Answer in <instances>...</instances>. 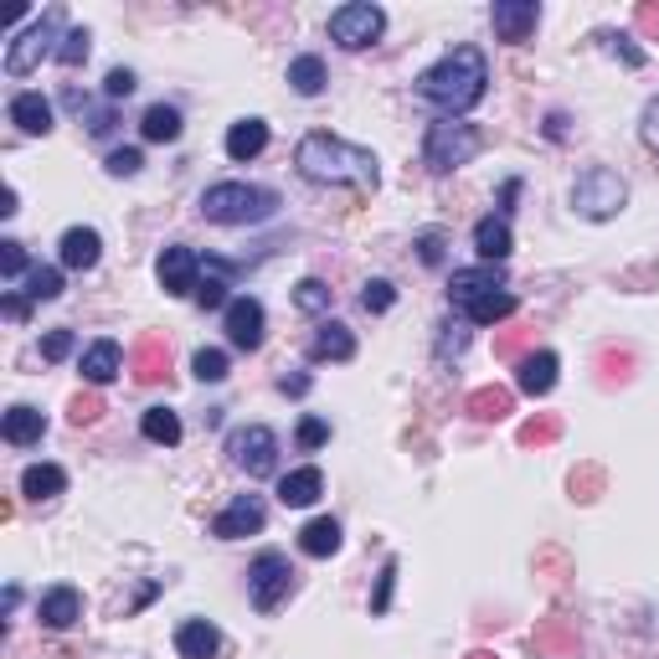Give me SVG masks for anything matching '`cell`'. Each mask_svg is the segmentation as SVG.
Returning <instances> with one entry per match:
<instances>
[{
	"label": "cell",
	"instance_id": "7402d4cb",
	"mask_svg": "<svg viewBox=\"0 0 659 659\" xmlns=\"http://www.w3.org/2000/svg\"><path fill=\"white\" fill-rule=\"evenodd\" d=\"M119 371H124V350H119V340H94V346L83 350V382H88V387H109Z\"/></svg>",
	"mask_w": 659,
	"mask_h": 659
},
{
	"label": "cell",
	"instance_id": "8fae6325",
	"mask_svg": "<svg viewBox=\"0 0 659 659\" xmlns=\"http://www.w3.org/2000/svg\"><path fill=\"white\" fill-rule=\"evenodd\" d=\"M489 26H495L500 41L521 47V41H531V32L542 26V5H536V0H495V5H489Z\"/></svg>",
	"mask_w": 659,
	"mask_h": 659
},
{
	"label": "cell",
	"instance_id": "db71d44e",
	"mask_svg": "<svg viewBox=\"0 0 659 659\" xmlns=\"http://www.w3.org/2000/svg\"><path fill=\"white\" fill-rule=\"evenodd\" d=\"M551 433H557V423H525V427H521V438H525V444H546Z\"/></svg>",
	"mask_w": 659,
	"mask_h": 659
},
{
	"label": "cell",
	"instance_id": "681fc988",
	"mask_svg": "<svg viewBox=\"0 0 659 659\" xmlns=\"http://www.w3.org/2000/svg\"><path fill=\"white\" fill-rule=\"evenodd\" d=\"M114 124H119L114 109H94V114H88V135H98V139L114 135Z\"/></svg>",
	"mask_w": 659,
	"mask_h": 659
},
{
	"label": "cell",
	"instance_id": "f35d334b",
	"mask_svg": "<svg viewBox=\"0 0 659 659\" xmlns=\"http://www.w3.org/2000/svg\"><path fill=\"white\" fill-rule=\"evenodd\" d=\"M294 438H299V448H304V453H314V448L330 444V423H325V418H314V412H304V418H299V427H294Z\"/></svg>",
	"mask_w": 659,
	"mask_h": 659
},
{
	"label": "cell",
	"instance_id": "f546056e",
	"mask_svg": "<svg viewBox=\"0 0 659 659\" xmlns=\"http://www.w3.org/2000/svg\"><path fill=\"white\" fill-rule=\"evenodd\" d=\"M139 135L156 139V145H171V139H181V114H175L171 103H150L145 119H139Z\"/></svg>",
	"mask_w": 659,
	"mask_h": 659
},
{
	"label": "cell",
	"instance_id": "7c38bea8",
	"mask_svg": "<svg viewBox=\"0 0 659 659\" xmlns=\"http://www.w3.org/2000/svg\"><path fill=\"white\" fill-rule=\"evenodd\" d=\"M263 521H269L263 495H237V500L212 521V536H222V542H243V536H258Z\"/></svg>",
	"mask_w": 659,
	"mask_h": 659
},
{
	"label": "cell",
	"instance_id": "e575fe53",
	"mask_svg": "<svg viewBox=\"0 0 659 659\" xmlns=\"http://www.w3.org/2000/svg\"><path fill=\"white\" fill-rule=\"evenodd\" d=\"M88 52H94V37H88V26H73V32H62V41H58V62H62V67H78V62H88Z\"/></svg>",
	"mask_w": 659,
	"mask_h": 659
},
{
	"label": "cell",
	"instance_id": "8d00e7d4",
	"mask_svg": "<svg viewBox=\"0 0 659 659\" xmlns=\"http://www.w3.org/2000/svg\"><path fill=\"white\" fill-rule=\"evenodd\" d=\"M227 366H233V361H227V350H216V346H201L191 356V371L201 376V382H227Z\"/></svg>",
	"mask_w": 659,
	"mask_h": 659
},
{
	"label": "cell",
	"instance_id": "9a60e30c",
	"mask_svg": "<svg viewBox=\"0 0 659 659\" xmlns=\"http://www.w3.org/2000/svg\"><path fill=\"white\" fill-rule=\"evenodd\" d=\"M37 619L47 623V629H73V623L83 619V593L78 587H67V582L47 587V593L37 598Z\"/></svg>",
	"mask_w": 659,
	"mask_h": 659
},
{
	"label": "cell",
	"instance_id": "83f0119b",
	"mask_svg": "<svg viewBox=\"0 0 659 659\" xmlns=\"http://www.w3.org/2000/svg\"><path fill=\"white\" fill-rule=\"evenodd\" d=\"M515 310H521V299L510 289H495V294H485V299L464 304V320L469 325H500V320H510Z\"/></svg>",
	"mask_w": 659,
	"mask_h": 659
},
{
	"label": "cell",
	"instance_id": "1f68e13d",
	"mask_svg": "<svg viewBox=\"0 0 659 659\" xmlns=\"http://www.w3.org/2000/svg\"><path fill=\"white\" fill-rule=\"evenodd\" d=\"M469 412H474L480 423H500L505 412H510V391H500V387H480L474 397H469Z\"/></svg>",
	"mask_w": 659,
	"mask_h": 659
},
{
	"label": "cell",
	"instance_id": "9f6ffc18",
	"mask_svg": "<svg viewBox=\"0 0 659 659\" xmlns=\"http://www.w3.org/2000/svg\"><path fill=\"white\" fill-rule=\"evenodd\" d=\"M639 26L644 32H659V5H639Z\"/></svg>",
	"mask_w": 659,
	"mask_h": 659
},
{
	"label": "cell",
	"instance_id": "4fadbf2b",
	"mask_svg": "<svg viewBox=\"0 0 659 659\" xmlns=\"http://www.w3.org/2000/svg\"><path fill=\"white\" fill-rule=\"evenodd\" d=\"M156 278L165 294H196V284H201V258H196V248H186V243H175V248L160 252L156 263Z\"/></svg>",
	"mask_w": 659,
	"mask_h": 659
},
{
	"label": "cell",
	"instance_id": "11a10c76",
	"mask_svg": "<svg viewBox=\"0 0 659 659\" xmlns=\"http://www.w3.org/2000/svg\"><path fill=\"white\" fill-rule=\"evenodd\" d=\"M5 314H11V320H26V314H32V299H21V294H5Z\"/></svg>",
	"mask_w": 659,
	"mask_h": 659
},
{
	"label": "cell",
	"instance_id": "603a6c76",
	"mask_svg": "<svg viewBox=\"0 0 659 659\" xmlns=\"http://www.w3.org/2000/svg\"><path fill=\"white\" fill-rule=\"evenodd\" d=\"M263 150H269V124H263V119H237L233 129H227V160L248 165V160H258Z\"/></svg>",
	"mask_w": 659,
	"mask_h": 659
},
{
	"label": "cell",
	"instance_id": "680465c9",
	"mask_svg": "<svg viewBox=\"0 0 659 659\" xmlns=\"http://www.w3.org/2000/svg\"><path fill=\"white\" fill-rule=\"evenodd\" d=\"M469 659H495V655H469Z\"/></svg>",
	"mask_w": 659,
	"mask_h": 659
},
{
	"label": "cell",
	"instance_id": "6da1fadb",
	"mask_svg": "<svg viewBox=\"0 0 659 659\" xmlns=\"http://www.w3.org/2000/svg\"><path fill=\"white\" fill-rule=\"evenodd\" d=\"M485 94H489V62L469 41L444 52L427 73H418V98L433 103V109H444V119H464Z\"/></svg>",
	"mask_w": 659,
	"mask_h": 659
},
{
	"label": "cell",
	"instance_id": "c3c4849f",
	"mask_svg": "<svg viewBox=\"0 0 659 659\" xmlns=\"http://www.w3.org/2000/svg\"><path fill=\"white\" fill-rule=\"evenodd\" d=\"M139 382H156L160 376V346H145L139 350V371H135Z\"/></svg>",
	"mask_w": 659,
	"mask_h": 659
},
{
	"label": "cell",
	"instance_id": "ac0fdd59",
	"mask_svg": "<svg viewBox=\"0 0 659 659\" xmlns=\"http://www.w3.org/2000/svg\"><path fill=\"white\" fill-rule=\"evenodd\" d=\"M320 495H325V474H320L314 464L289 469V474L278 480V500H284V510H310Z\"/></svg>",
	"mask_w": 659,
	"mask_h": 659
},
{
	"label": "cell",
	"instance_id": "f907efd6",
	"mask_svg": "<svg viewBox=\"0 0 659 659\" xmlns=\"http://www.w3.org/2000/svg\"><path fill=\"white\" fill-rule=\"evenodd\" d=\"M278 391H284V397H304V391H310V376H304V371H294V376H278Z\"/></svg>",
	"mask_w": 659,
	"mask_h": 659
},
{
	"label": "cell",
	"instance_id": "4dcf8cb0",
	"mask_svg": "<svg viewBox=\"0 0 659 659\" xmlns=\"http://www.w3.org/2000/svg\"><path fill=\"white\" fill-rule=\"evenodd\" d=\"M139 433H145L150 444L175 448V444H181V412H171V408H150L145 418H139Z\"/></svg>",
	"mask_w": 659,
	"mask_h": 659
},
{
	"label": "cell",
	"instance_id": "60d3db41",
	"mask_svg": "<svg viewBox=\"0 0 659 659\" xmlns=\"http://www.w3.org/2000/svg\"><path fill=\"white\" fill-rule=\"evenodd\" d=\"M73 346H78L73 330H52V335H41V361H67Z\"/></svg>",
	"mask_w": 659,
	"mask_h": 659
},
{
	"label": "cell",
	"instance_id": "ee69618b",
	"mask_svg": "<svg viewBox=\"0 0 659 659\" xmlns=\"http://www.w3.org/2000/svg\"><path fill=\"white\" fill-rule=\"evenodd\" d=\"M598 41L613 52V58H623V67H644V52L639 47H629V37H619V32H598Z\"/></svg>",
	"mask_w": 659,
	"mask_h": 659
},
{
	"label": "cell",
	"instance_id": "d590c367",
	"mask_svg": "<svg viewBox=\"0 0 659 659\" xmlns=\"http://www.w3.org/2000/svg\"><path fill=\"white\" fill-rule=\"evenodd\" d=\"M58 294H62V273L58 269H32L26 273V299H32V304H52Z\"/></svg>",
	"mask_w": 659,
	"mask_h": 659
},
{
	"label": "cell",
	"instance_id": "52a82bcc",
	"mask_svg": "<svg viewBox=\"0 0 659 659\" xmlns=\"http://www.w3.org/2000/svg\"><path fill=\"white\" fill-rule=\"evenodd\" d=\"M382 32H387V11L371 5V0H346V5L330 11V41L346 47V52H366V47H376Z\"/></svg>",
	"mask_w": 659,
	"mask_h": 659
},
{
	"label": "cell",
	"instance_id": "3957f363",
	"mask_svg": "<svg viewBox=\"0 0 659 659\" xmlns=\"http://www.w3.org/2000/svg\"><path fill=\"white\" fill-rule=\"evenodd\" d=\"M278 191L269 186H248V181H216L201 191V216L216 222V227H258V222H273L278 216Z\"/></svg>",
	"mask_w": 659,
	"mask_h": 659
},
{
	"label": "cell",
	"instance_id": "d4e9b609",
	"mask_svg": "<svg viewBox=\"0 0 659 659\" xmlns=\"http://www.w3.org/2000/svg\"><path fill=\"white\" fill-rule=\"evenodd\" d=\"M62 489H67V469H58V464L21 469V495H26V500H58Z\"/></svg>",
	"mask_w": 659,
	"mask_h": 659
},
{
	"label": "cell",
	"instance_id": "484cf974",
	"mask_svg": "<svg viewBox=\"0 0 659 659\" xmlns=\"http://www.w3.org/2000/svg\"><path fill=\"white\" fill-rule=\"evenodd\" d=\"M11 124L21 135H47L52 129V103L41 94H16L11 98Z\"/></svg>",
	"mask_w": 659,
	"mask_h": 659
},
{
	"label": "cell",
	"instance_id": "44dd1931",
	"mask_svg": "<svg viewBox=\"0 0 659 659\" xmlns=\"http://www.w3.org/2000/svg\"><path fill=\"white\" fill-rule=\"evenodd\" d=\"M41 433H47V418H41L37 408H26V402L5 408V418H0V438H5L11 448H32V444H41Z\"/></svg>",
	"mask_w": 659,
	"mask_h": 659
},
{
	"label": "cell",
	"instance_id": "2e32d148",
	"mask_svg": "<svg viewBox=\"0 0 659 659\" xmlns=\"http://www.w3.org/2000/svg\"><path fill=\"white\" fill-rule=\"evenodd\" d=\"M557 371H562L557 350H531V356H521V366H515V387L525 397H546V391L557 387Z\"/></svg>",
	"mask_w": 659,
	"mask_h": 659
},
{
	"label": "cell",
	"instance_id": "836d02e7",
	"mask_svg": "<svg viewBox=\"0 0 659 659\" xmlns=\"http://www.w3.org/2000/svg\"><path fill=\"white\" fill-rule=\"evenodd\" d=\"M196 304H201V310H227V304H233V299H227V273L201 269V284H196Z\"/></svg>",
	"mask_w": 659,
	"mask_h": 659
},
{
	"label": "cell",
	"instance_id": "816d5d0a",
	"mask_svg": "<svg viewBox=\"0 0 659 659\" xmlns=\"http://www.w3.org/2000/svg\"><path fill=\"white\" fill-rule=\"evenodd\" d=\"M98 412H103V408H98V397H78V402H73V423H94V418H98Z\"/></svg>",
	"mask_w": 659,
	"mask_h": 659
},
{
	"label": "cell",
	"instance_id": "f5cc1de1",
	"mask_svg": "<svg viewBox=\"0 0 659 659\" xmlns=\"http://www.w3.org/2000/svg\"><path fill=\"white\" fill-rule=\"evenodd\" d=\"M515 196H521V181H505V186H500V212H495V216H505V222H510V212H515Z\"/></svg>",
	"mask_w": 659,
	"mask_h": 659
},
{
	"label": "cell",
	"instance_id": "e0dca14e",
	"mask_svg": "<svg viewBox=\"0 0 659 659\" xmlns=\"http://www.w3.org/2000/svg\"><path fill=\"white\" fill-rule=\"evenodd\" d=\"M58 258H62V269H73V273L98 269V258H103V237H98L94 227H67L62 243H58Z\"/></svg>",
	"mask_w": 659,
	"mask_h": 659
},
{
	"label": "cell",
	"instance_id": "30bf717a",
	"mask_svg": "<svg viewBox=\"0 0 659 659\" xmlns=\"http://www.w3.org/2000/svg\"><path fill=\"white\" fill-rule=\"evenodd\" d=\"M222 325H227V340L252 356V350L263 346V335H269V314H263V304L252 294H237L233 304L222 310Z\"/></svg>",
	"mask_w": 659,
	"mask_h": 659
},
{
	"label": "cell",
	"instance_id": "bcb514c9",
	"mask_svg": "<svg viewBox=\"0 0 659 659\" xmlns=\"http://www.w3.org/2000/svg\"><path fill=\"white\" fill-rule=\"evenodd\" d=\"M103 94L114 98V103H119V98H129V94H135V73H129V67H114V73L103 78Z\"/></svg>",
	"mask_w": 659,
	"mask_h": 659
},
{
	"label": "cell",
	"instance_id": "4316f807",
	"mask_svg": "<svg viewBox=\"0 0 659 659\" xmlns=\"http://www.w3.org/2000/svg\"><path fill=\"white\" fill-rule=\"evenodd\" d=\"M340 542H346V536H340V521H335V515H314V521L299 531V551H304V557H335Z\"/></svg>",
	"mask_w": 659,
	"mask_h": 659
},
{
	"label": "cell",
	"instance_id": "8992f818",
	"mask_svg": "<svg viewBox=\"0 0 659 659\" xmlns=\"http://www.w3.org/2000/svg\"><path fill=\"white\" fill-rule=\"evenodd\" d=\"M58 32H62V5H47L26 32H16V41L5 47V73H11V78H26V73H37L41 58H58V47H52V41H62Z\"/></svg>",
	"mask_w": 659,
	"mask_h": 659
},
{
	"label": "cell",
	"instance_id": "b9f144b4",
	"mask_svg": "<svg viewBox=\"0 0 659 659\" xmlns=\"http://www.w3.org/2000/svg\"><path fill=\"white\" fill-rule=\"evenodd\" d=\"M139 165H145V156H139V150H129V145H124V150H114V156L103 160V171L119 175V181H129V175H139Z\"/></svg>",
	"mask_w": 659,
	"mask_h": 659
},
{
	"label": "cell",
	"instance_id": "d6a6232c",
	"mask_svg": "<svg viewBox=\"0 0 659 659\" xmlns=\"http://www.w3.org/2000/svg\"><path fill=\"white\" fill-rule=\"evenodd\" d=\"M294 304L304 314H330L335 294H330V284H320V278H299V284H294Z\"/></svg>",
	"mask_w": 659,
	"mask_h": 659
},
{
	"label": "cell",
	"instance_id": "74e56055",
	"mask_svg": "<svg viewBox=\"0 0 659 659\" xmlns=\"http://www.w3.org/2000/svg\"><path fill=\"white\" fill-rule=\"evenodd\" d=\"M397 304V289H391L387 278H366V289H361V310L366 314H387Z\"/></svg>",
	"mask_w": 659,
	"mask_h": 659
},
{
	"label": "cell",
	"instance_id": "6f0895ef",
	"mask_svg": "<svg viewBox=\"0 0 659 659\" xmlns=\"http://www.w3.org/2000/svg\"><path fill=\"white\" fill-rule=\"evenodd\" d=\"M546 135H551V139H562V135H567V119H562V114H551V124H546Z\"/></svg>",
	"mask_w": 659,
	"mask_h": 659
},
{
	"label": "cell",
	"instance_id": "cb8c5ba5",
	"mask_svg": "<svg viewBox=\"0 0 659 659\" xmlns=\"http://www.w3.org/2000/svg\"><path fill=\"white\" fill-rule=\"evenodd\" d=\"M175 649H181V659H216L222 634H216L207 619H186L181 629H175Z\"/></svg>",
	"mask_w": 659,
	"mask_h": 659
},
{
	"label": "cell",
	"instance_id": "ffe728a7",
	"mask_svg": "<svg viewBox=\"0 0 659 659\" xmlns=\"http://www.w3.org/2000/svg\"><path fill=\"white\" fill-rule=\"evenodd\" d=\"M474 252H480V263H505V258L515 252L510 222H505V216H480V222H474Z\"/></svg>",
	"mask_w": 659,
	"mask_h": 659
},
{
	"label": "cell",
	"instance_id": "ab89813d",
	"mask_svg": "<svg viewBox=\"0 0 659 659\" xmlns=\"http://www.w3.org/2000/svg\"><path fill=\"white\" fill-rule=\"evenodd\" d=\"M391 587H397V557L382 562V577H376V593H371V613H387L391 608Z\"/></svg>",
	"mask_w": 659,
	"mask_h": 659
},
{
	"label": "cell",
	"instance_id": "7bdbcfd3",
	"mask_svg": "<svg viewBox=\"0 0 659 659\" xmlns=\"http://www.w3.org/2000/svg\"><path fill=\"white\" fill-rule=\"evenodd\" d=\"M0 273H5V278H21V273H32V269H26V248H21L16 237H5V243H0Z\"/></svg>",
	"mask_w": 659,
	"mask_h": 659
},
{
	"label": "cell",
	"instance_id": "9c48e42d",
	"mask_svg": "<svg viewBox=\"0 0 659 659\" xmlns=\"http://www.w3.org/2000/svg\"><path fill=\"white\" fill-rule=\"evenodd\" d=\"M294 593V567L284 551H263L258 562L248 567V598L258 613H273L278 602Z\"/></svg>",
	"mask_w": 659,
	"mask_h": 659
},
{
	"label": "cell",
	"instance_id": "277c9868",
	"mask_svg": "<svg viewBox=\"0 0 659 659\" xmlns=\"http://www.w3.org/2000/svg\"><path fill=\"white\" fill-rule=\"evenodd\" d=\"M480 150H485V135H480L474 124H464V119H433L427 135H423V165L438 175L469 165Z\"/></svg>",
	"mask_w": 659,
	"mask_h": 659
},
{
	"label": "cell",
	"instance_id": "7a4b0ae2",
	"mask_svg": "<svg viewBox=\"0 0 659 659\" xmlns=\"http://www.w3.org/2000/svg\"><path fill=\"white\" fill-rule=\"evenodd\" d=\"M294 165H299V175L314 181V186H356V191H376V181H382V165H376V156H371L366 145H350V139L325 135V129H314V135L299 139Z\"/></svg>",
	"mask_w": 659,
	"mask_h": 659
},
{
	"label": "cell",
	"instance_id": "f6af8a7d",
	"mask_svg": "<svg viewBox=\"0 0 659 659\" xmlns=\"http://www.w3.org/2000/svg\"><path fill=\"white\" fill-rule=\"evenodd\" d=\"M639 139L659 156V94L649 98V103H644V114H639Z\"/></svg>",
	"mask_w": 659,
	"mask_h": 659
},
{
	"label": "cell",
	"instance_id": "5b68a950",
	"mask_svg": "<svg viewBox=\"0 0 659 659\" xmlns=\"http://www.w3.org/2000/svg\"><path fill=\"white\" fill-rule=\"evenodd\" d=\"M629 207V181L608 165H587L572 186V212L587 216V222H613V216Z\"/></svg>",
	"mask_w": 659,
	"mask_h": 659
},
{
	"label": "cell",
	"instance_id": "5bb4252c",
	"mask_svg": "<svg viewBox=\"0 0 659 659\" xmlns=\"http://www.w3.org/2000/svg\"><path fill=\"white\" fill-rule=\"evenodd\" d=\"M505 289V269L500 263H474V269H453V278H448V299L464 310V304H474V299H485V294Z\"/></svg>",
	"mask_w": 659,
	"mask_h": 659
},
{
	"label": "cell",
	"instance_id": "ba28073f",
	"mask_svg": "<svg viewBox=\"0 0 659 659\" xmlns=\"http://www.w3.org/2000/svg\"><path fill=\"white\" fill-rule=\"evenodd\" d=\"M227 459L237 469H248L252 480H269L273 469H278V433L263 423L237 427V433H227Z\"/></svg>",
	"mask_w": 659,
	"mask_h": 659
},
{
	"label": "cell",
	"instance_id": "7dc6e473",
	"mask_svg": "<svg viewBox=\"0 0 659 659\" xmlns=\"http://www.w3.org/2000/svg\"><path fill=\"white\" fill-rule=\"evenodd\" d=\"M418 258H423L427 269H438V263H444V233H423V237H418Z\"/></svg>",
	"mask_w": 659,
	"mask_h": 659
},
{
	"label": "cell",
	"instance_id": "d6986e66",
	"mask_svg": "<svg viewBox=\"0 0 659 659\" xmlns=\"http://www.w3.org/2000/svg\"><path fill=\"white\" fill-rule=\"evenodd\" d=\"M356 356V335L340 320H320L310 335V361H350Z\"/></svg>",
	"mask_w": 659,
	"mask_h": 659
},
{
	"label": "cell",
	"instance_id": "f1b7e54d",
	"mask_svg": "<svg viewBox=\"0 0 659 659\" xmlns=\"http://www.w3.org/2000/svg\"><path fill=\"white\" fill-rule=\"evenodd\" d=\"M325 83H330V73H325V62L314 58V52H304V58L289 62V88L299 98H320V94H325Z\"/></svg>",
	"mask_w": 659,
	"mask_h": 659
}]
</instances>
